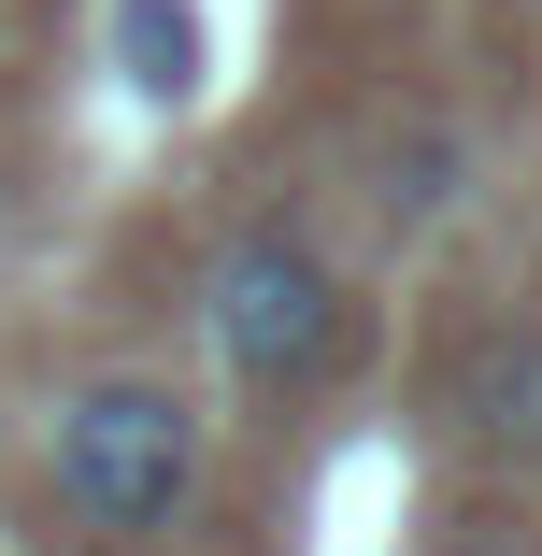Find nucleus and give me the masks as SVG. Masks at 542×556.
I'll list each match as a JSON object with an SVG mask.
<instances>
[{
  "label": "nucleus",
  "mask_w": 542,
  "mask_h": 556,
  "mask_svg": "<svg viewBox=\"0 0 542 556\" xmlns=\"http://www.w3.org/2000/svg\"><path fill=\"white\" fill-rule=\"evenodd\" d=\"M457 172H471V157H457V129H400V143L371 157V200H386V229H428V214L457 200Z\"/></svg>",
  "instance_id": "5"
},
{
  "label": "nucleus",
  "mask_w": 542,
  "mask_h": 556,
  "mask_svg": "<svg viewBox=\"0 0 542 556\" xmlns=\"http://www.w3.org/2000/svg\"><path fill=\"white\" fill-rule=\"evenodd\" d=\"M200 328H214V357H229V386L272 400V386H314L343 357V286H329V257L300 229H243L200 271Z\"/></svg>",
  "instance_id": "2"
},
{
  "label": "nucleus",
  "mask_w": 542,
  "mask_h": 556,
  "mask_svg": "<svg viewBox=\"0 0 542 556\" xmlns=\"http://www.w3.org/2000/svg\"><path fill=\"white\" fill-rule=\"evenodd\" d=\"M443 428L471 457H542V328H471L443 371Z\"/></svg>",
  "instance_id": "3"
},
{
  "label": "nucleus",
  "mask_w": 542,
  "mask_h": 556,
  "mask_svg": "<svg viewBox=\"0 0 542 556\" xmlns=\"http://www.w3.org/2000/svg\"><path fill=\"white\" fill-rule=\"evenodd\" d=\"M115 72L143 100H186L200 86V15H186V0H115Z\"/></svg>",
  "instance_id": "4"
},
{
  "label": "nucleus",
  "mask_w": 542,
  "mask_h": 556,
  "mask_svg": "<svg viewBox=\"0 0 542 556\" xmlns=\"http://www.w3.org/2000/svg\"><path fill=\"white\" fill-rule=\"evenodd\" d=\"M43 471H58V514L100 528V542H157L186 500H200V414L143 371H100L58 400L43 428Z\"/></svg>",
  "instance_id": "1"
},
{
  "label": "nucleus",
  "mask_w": 542,
  "mask_h": 556,
  "mask_svg": "<svg viewBox=\"0 0 542 556\" xmlns=\"http://www.w3.org/2000/svg\"><path fill=\"white\" fill-rule=\"evenodd\" d=\"M428 556H542V528H528V514H457Z\"/></svg>",
  "instance_id": "6"
}]
</instances>
